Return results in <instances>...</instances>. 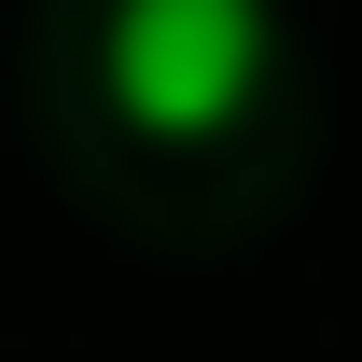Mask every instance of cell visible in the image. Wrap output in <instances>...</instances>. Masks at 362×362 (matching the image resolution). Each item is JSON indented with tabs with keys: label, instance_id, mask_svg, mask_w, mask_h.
Returning a JSON list of instances; mask_svg holds the SVG:
<instances>
[{
	"label": "cell",
	"instance_id": "cell-1",
	"mask_svg": "<svg viewBox=\"0 0 362 362\" xmlns=\"http://www.w3.org/2000/svg\"><path fill=\"white\" fill-rule=\"evenodd\" d=\"M112 98H126L139 126H168V139H209L237 112V98L279 70V28L251 14V0H126L112 14Z\"/></svg>",
	"mask_w": 362,
	"mask_h": 362
}]
</instances>
